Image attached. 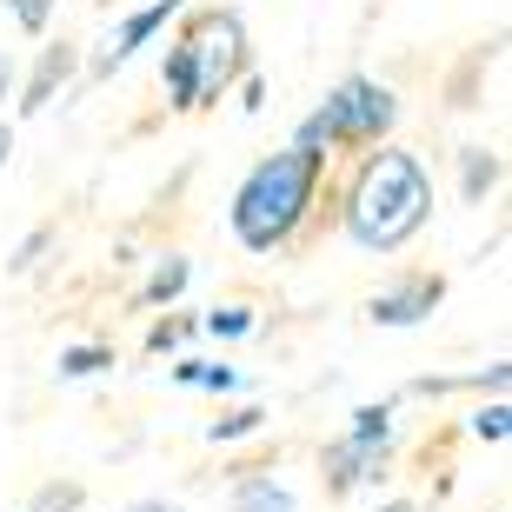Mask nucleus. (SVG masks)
<instances>
[{
    "instance_id": "obj_1",
    "label": "nucleus",
    "mask_w": 512,
    "mask_h": 512,
    "mask_svg": "<svg viewBox=\"0 0 512 512\" xmlns=\"http://www.w3.org/2000/svg\"><path fill=\"white\" fill-rule=\"evenodd\" d=\"M439 213V193H433V167L419 160L413 147H386L373 153H353V167L346 180L333 187V227L353 253L366 260H393L419 240V233L433 227Z\"/></svg>"
},
{
    "instance_id": "obj_2",
    "label": "nucleus",
    "mask_w": 512,
    "mask_h": 512,
    "mask_svg": "<svg viewBox=\"0 0 512 512\" xmlns=\"http://www.w3.org/2000/svg\"><path fill=\"white\" fill-rule=\"evenodd\" d=\"M333 187V160L306 147H273L260 153L240 187L227 193V233L233 247L253 260H280L306 240V227L320 220V200Z\"/></svg>"
},
{
    "instance_id": "obj_3",
    "label": "nucleus",
    "mask_w": 512,
    "mask_h": 512,
    "mask_svg": "<svg viewBox=\"0 0 512 512\" xmlns=\"http://www.w3.org/2000/svg\"><path fill=\"white\" fill-rule=\"evenodd\" d=\"M240 74H253V40L233 7H187L173 20L167 60H160V94L173 114L220 107L240 87Z\"/></svg>"
},
{
    "instance_id": "obj_4",
    "label": "nucleus",
    "mask_w": 512,
    "mask_h": 512,
    "mask_svg": "<svg viewBox=\"0 0 512 512\" xmlns=\"http://www.w3.org/2000/svg\"><path fill=\"white\" fill-rule=\"evenodd\" d=\"M399 87L380 74H340L333 87H326V100L313 107V114L293 127V140L286 147H306V153H373L386 147L399 133Z\"/></svg>"
},
{
    "instance_id": "obj_5",
    "label": "nucleus",
    "mask_w": 512,
    "mask_h": 512,
    "mask_svg": "<svg viewBox=\"0 0 512 512\" xmlns=\"http://www.w3.org/2000/svg\"><path fill=\"white\" fill-rule=\"evenodd\" d=\"M446 306V273H426V266H406L393 280H380L366 293V320L386 326V333H413Z\"/></svg>"
},
{
    "instance_id": "obj_6",
    "label": "nucleus",
    "mask_w": 512,
    "mask_h": 512,
    "mask_svg": "<svg viewBox=\"0 0 512 512\" xmlns=\"http://www.w3.org/2000/svg\"><path fill=\"white\" fill-rule=\"evenodd\" d=\"M173 20H180V14H167V7H153V0H140V7H127V14L114 20V34L100 40V54L87 60V74H94V80H114L120 67H127V60L140 54V47H153V40L167 34Z\"/></svg>"
},
{
    "instance_id": "obj_7",
    "label": "nucleus",
    "mask_w": 512,
    "mask_h": 512,
    "mask_svg": "<svg viewBox=\"0 0 512 512\" xmlns=\"http://www.w3.org/2000/svg\"><path fill=\"white\" fill-rule=\"evenodd\" d=\"M386 473H393V459L366 453V446H346V439H326V446H320V486H326V499H366V493H380Z\"/></svg>"
},
{
    "instance_id": "obj_8",
    "label": "nucleus",
    "mask_w": 512,
    "mask_h": 512,
    "mask_svg": "<svg viewBox=\"0 0 512 512\" xmlns=\"http://www.w3.org/2000/svg\"><path fill=\"white\" fill-rule=\"evenodd\" d=\"M74 74H80V47H74V40H47L40 60H34V74L20 80V114H27V120L47 114V107L74 87Z\"/></svg>"
},
{
    "instance_id": "obj_9",
    "label": "nucleus",
    "mask_w": 512,
    "mask_h": 512,
    "mask_svg": "<svg viewBox=\"0 0 512 512\" xmlns=\"http://www.w3.org/2000/svg\"><path fill=\"white\" fill-rule=\"evenodd\" d=\"M453 180H459V200H466V207H486V200H499V187H506V153L486 147V140H466V147L453 153Z\"/></svg>"
},
{
    "instance_id": "obj_10",
    "label": "nucleus",
    "mask_w": 512,
    "mask_h": 512,
    "mask_svg": "<svg viewBox=\"0 0 512 512\" xmlns=\"http://www.w3.org/2000/svg\"><path fill=\"white\" fill-rule=\"evenodd\" d=\"M346 446H366V453L393 459L399 453V399H360L353 413H346Z\"/></svg>"
},
{
    "instance_id": "obj_11",
    "label": "nucleus",
    "mask_w": 512,
    "mask_h": 512,
    "mask_svg": "<svg viewBox=\"0 0 512 512\" xmlns=\"http://www.w3.org/2000/svg\"><path fill=\"white\" fill-rule=\"evenodd\" d=\"M227 512H300V493H293L280 473L247 466V473H233V486H227Z\"/></svg>"
},
{
    "instance_id": "obj_12",
    "label": "nucleus",
    "mask_w": 512,
    "mask_h": 512,
    "mask_svg": "<svg viewBox=\"0 0 512 512\" xmlns=\"http://www.w3.org/2000/svg\"><path fill=\"white\" fill-rule=\"evenodd\" d=\"M187 286H193V260L187 253H160V260L147 266L140 293H133V306H140V313H173V306L187 300Z\"/></svg>"
},
{
    "instance_id": "obj_13",
    "label": "nucleus",
    "mask_w": 512,
    "mask_h": 512,
    "mask_svg": "<svg viewBox=\"0 0 512 512\" xmlns=\"http://www.w3.org/2000/svg\"><path fill=\"white\" fill-rule=\"evenodd\" d=\"M173 386H187V393H213V399H233L240 386H247V373L227 360H193V353H180V360L167 366Z\"/></svg>"
},
{
    "instance_id": "obj_14",
    "label": "nucleus",
    "mask_w": 512,
    "mask_h": 512,
    "mask_svg": "<svg viewBox=\"0 0 512 512\" xmlns=\"http://www.w3.org/2000/svg\"><path fill=\"white\" fill-rule=\"evenodd\" d=\"M114 340H67L54 353V380L60 386H80V380H100V373H114Z\"/></svg>"
},
{
    "instance_id": "obj_15",
    "label": "nucleus",
    "mask_w": 512,
    "mask_h": 512,
    "mask_svg": "<svg viewBox=\"0 0 512 512\" xmlns=\"http://www.w3.org/2000/svg\"><path fill=\"white\" fill-rule=\"evenodd\" d=\"M266 406L260 399H240V406H220V419H207V446H247V439L266 433Z\"/></svg>"
},
{
    "instance_id": "obj_16",
    "label": "nucleus",
    "mask_w": 512,
    "mask_h": 512,
    "mask_svg": "<svg viewBox=\"0 0 512 512\" xmlns=\"http://www.w3.org/2000/svg\"><path fill=\"white\" fill-rule=\"evenodd\" d=\"M187 340H200V313H187V306H173V313H153L147 320V353L153 360H180L187 353Z\"/></svg>"
},
{
    "instance_id": "obj_17",
    "label": "nucleus",
    "mask_w": 512,
    "mask_h": 512,
    "mask_svg": "<svg viewBox=\"0 0 512 512\" xmlns=\"http://www.w3.org/2000/svg\"><path fill=\"white\" fill-rule=\"evenodd\" d=\"M200 333H207V340H253V333H260V306L253 300H220V306H207V313H200Z\"/></svg>"
},
{
    "instance_id": "obj_18",
    "label": "nucleus",
    "mask_w": 512,
    "mask_h": 512,
    "mask_svg": "<svg viewBox=\"0 0 512 512\" xmlns=\"http://www.w3.org/2000/svg\"><path fill=\"white\" fill-rule=\"evenodd\" d=\"M466 433H473L479 446H506L512 439V406L506 399H479L473 413H466Z\"/></svg>"
},
{
    "instance_id": "obj_19",
    "label": "nucleus",
    "mask_w": 512,
    "mask_h": 512,
    "mask_svg": "<svg viewBox=\"0 0 512 512\" xmlns=\"http://www.w3.org/2000/svg\"><path fill=\"white\" fill-rule=\"evenodd\" d=\"M54 247H60V227H34V233H27V240H20L14 253H7V273H14V280H27V273H40Z\"/></svg>"
},
{
    "instance_id": "obj_20",
    "label": "nucleus",
    "mask_w": 512,
    "mask_h": 512,
    "mask_svg": "<svg viewBox=\"0 0 512 512\" xmlns=\"http://www.w3.org/2000/svg\"><path fill=\"white\" fill-rule=\"evenodd\" d=\"M87 506V486H80V479H47V486H40L34 499H20L14 512H80Z\"/></svg>"
},
{
    "instance_id": "obj_21",
    "label": "nucleus",
    "mask_w": 512,
    "mask_h": 512,
    "mask_svg": "<svg viewBox=\"0 0 512 512\" xmlns=\"http://www.w3.org/2000/svg\"><path fill=\"white\" fill-rule=\"evenodd\" d=\"M0 14L14 20L20 34H47V27H54V14H60V0H0Z\"/></svg>"
},
{
    "instance_id": "obj_22",
    "label": "nucleus",
    "mask_w": 512,
    "mask_h": 512,
    "mask_svg": "<svg viewBox=\"0 0 512 512\" xmlns=\"http://www.w3.org/2000/svg\"><path fill=\"white\" fill-rule=\"evenodd\" d=\"M240 107H247V114L266 107V74H240Z\"/></svg>"
},
{
    "instance_id": "obj_23",
    "label": "nucleus",
    "mask_w": 512,
    "mask_h": 512,
    "mask_svg": "<svg viewBox=\"0 0 512 512\" xmlns=\"http://www.w3.org/2000/svg\"><path fill=\"white\" fill-rule=\"evenodd\" d=\"M14 87H20V67H14V54H7V40H0V107H7Z\"/></svg>"
},
{
    "instance_id": "obj_24",
    "label": "nucleus",
    "mask_w": 512,
    "mask_h": 512,
    "mask_svg": "<svg viewBox=\"0 0 512 512\" xmlns=\"http://www.w3.org/2000/svg\"><path fill=\"white\" fill-rule=\"evenodd\" d=\"M127 512H187V506H180V499H160V493H153V499H133Z\"/></svg>"
},
{
    "instance_id": "obj_25",
    "label": "nucleus",
    "mask_w": 512,
    "mask_h": 512,
    "mask_svg": "<svg viewBox=\"0 0 512 512\" xmlns=\"http://www.w3.org/2000/svg\"><path fill=\"white\" fill-rule=\"evenodd\" d=\"M14 160V120H0V167Z\"/></svg>"
},
{
    "instance_id": "obj_26",
    "label": "nucleus",
    "mask_w": 512,
    "mask_h": 512,
    "mask_svg": "<svg viewBox=\"0 0 512 512\" xmlns=\"http://www.w3.org/2000/svg\"><path fill=\"white\" fill-rule=\"evenodd\" d=\"M373 512H426V506H419V499H380Z\"/></svg>"
},
{
    "instance_id": "obj_27",
    "label": "nucleus",
    "mask_w": 512,
    "mask_h": 512,
    "mask_svg": "<svg viewBox=\"0 0 512 512\" xmlns=\"http://www.w3.org/2000/svg\"><path fill=\"white\" fill-rule=\"evenodd\" d=\"M153 7H167V14H187L193 0H153Z\"/></svg>"
}]
</instances>
